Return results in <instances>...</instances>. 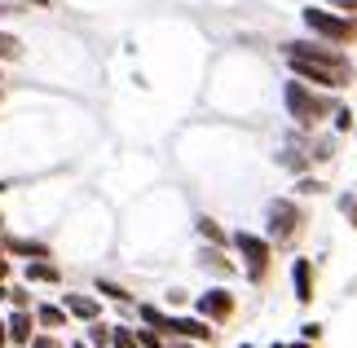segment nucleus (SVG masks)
Listing matches in <instances>:
<instances>
[{"mask_svg":"<svg viewBox=\"0 0 357 348\" xmlns=\"http://www.w3.org/2000/svg\"><path fill=\"white\" fill-rule=\"evenodd\" d=\"M282 102H287V115L296 119V128H318V123L331 115V97H326L322 89H313V84H305V80H287L282 84Z\"/></svg>","mask_w":357,"mask_h":348,"instance_id":"nucleus-1","label":"nucleus"},{"mask_svg":"<svg viewBox=\"0 0 357 348\" xmlns=\"http://www.w3.org/2000/svg\"><path fill=\"white\" fill-rule=\"evenodd\" d=\"M300 22H305V31H309V36L326 40V45H340V49L357 45V13H340V9L305 5V9H300Z\"/></svg>","mask_w":357,"mask_h":348,"instance_id":"nucleus-2","label":"nucleus"},{"mask_svg":"<svg viewBox=\"0 0 357 348\" xmlns=\"http://www.w3.org/2000/svg\"><path fill=\"white\" fill-rule=\"evenodd\" d=\"M265 229L273 247H296V239L305 234V207L296 199H273L265 207Z\"/></svg>","mask_w":357,"mask_h":348,"instance_id":"nucleus-3","label":"nucleus"},{"mask_svg":"<svg viewBox=\"0 0 357 348\" xmlns=\"http://www.w3.org/2000/svg\"><path fill=\"white\" fill-rule=\"evenodd\" d=\"M229 247L243 256V269H247V282H265L269 269H273V243L269 239H260V234L252 229H238V234H229Z\"/></svg>","mask_w":357,"mask_h":348,"instance_id":"nucleus-4","label":"nucleus"},{"mask_svg":"<svg viewBox=\"0 0 357 348\" xmlns=\"http://www.w3.org/2000/svg\"><path fill=\"white\" fill-rule=\"evenodd\" d=\"M282 62L291 66L296 80H305V84L322 89V93H344L353 84L349 71H340V66H326V62H313V58H300V53H282Z\"/></svg>","mask_w":357,"mask_h":348,"instance_id":"nucleus-5","label":"nucleus"},{"mask_svg":"<svg viewBox=\"0 0 357 348\" xmlns=\"http://www.w3.org/2000/svg\"><path fill=\"white\" fill-rule=\"evenodd\" d=\"M282 53H300V58H313V62H326V66H340V71L357 75L349 53L340 49V45H326V40H318V36H309V40H287Z\"/></svg>","mask_w":357,"mask_h":348,"instance_id":"nucleus-6","label":"nucleus"},{"mask_svg":"<svg viewBox=\"0 0 357 348\" xmlns=\"http://www.w3.org/2000/svg\"><path fill=\"white\" fill-rule=\"evenodd\" d=\"M195 313L203 322H212V326H225V322H234L238 300H234V291H225V287H208V291H199Z\"/></svg>","mask_w":357,"mask_h":348,"instance_id":"nucleus-7","label":"nucleus"},{"mask_svg":"<svg viewBox=\"0 0 357 348\" xmlns=\"http://www.w3.org/2000/svg\"><path fill=\"white\" fill-rule=\"evenodd\" d=\"M62 309L71 313V317H79V322H98V317H102V300L89 296V291H66Z\"/></svg>","mask_w":357,"mask_h":348,"instance_id":"nucleus-8","label":"nucleus"},{"mask_svg":"<svg viewBox=\"0 0 357 348\" xmlns=\"http://www.w3.org/2000/svg\"><path fill=\"white\" fill-rule=\"evenodd\" d=\"M291 291H296L300 304H313V260L309 256L291 260Z\"/></svg>","mask_w":357,"mask_h":348,"instance_id":"nucleus-9","label":"nucleus"},{"mask_svg":"<svg viewBox=\"0 0 357 348\" xmlns=\"http://www.w3.org/2000/svg\"><path fill=\"white\" fill-rule=\"evenodd\" d=\"M0 247H5V256H18V260H49V243H36V239H0Z\"/></svg>","mask_w":357,"mask_h":348,"instance_id":"nucleus-10","label":"nucleus"},{"mask_svg":"<svg viewBox=\"0 0 357 348\" xmlns=\"http://www.w3.org/2000/svg\"><path fill=\"white\" fill-rule=\"evenodd\" d=\"M5 331H9V340H13V344H31V335H36V313L13 309V313L5 317Z\"/></svg>","mask_w":357,"mask_h":348,"instance_id":"nucleus-11","label":"nucleus"},{"mask_svg":"<svg viewBox=\"0 0 357 348\" xmlns=\"http://www.w3.org/2000/svg\"><path fill=\"white\" fill-rule=\"evenodd\" d=\"M26 282L36 287H58L62 282V269L53 260H26Z\"/></svg>","mask_w":357,"mask_h":348,"instance_id":"nucleus-12","label":"nucleus"},{"mask_svg":"<svg viewBox=\"0 0 357 348\" xmlns=\"http://www.w3.org/2000/svg\"><path fill=\"white\" fill-rule=\"evenodd\" d=\"M66 322H71V313H66L62 304H49V300L36 304V326H40V331H62Z\"/></svg>","mask_w":357,"mask_h":348,"instance_id":"nucleus-13","label":"nucleus"},{"mask_svg":"<svg viewBox=\"0 0 357 348\" xmlns=\"http://www.w3.org/2000/svg\"><path fill=\"white\" fill-rule=\"evenodd\" d=\"M195 229H199V239L208 243V247H225V243H229V234H225V225H216L212 216H199V220H195Z\"/></svg>","mask_w":357,"mask_h":348,"instance_id":"nucleus-14","label":"nucleus"},{"mask_svg":"<svg viewBox=\"0 0 357 348\" xmlns=\"http://www.w3.org/2000/svg\"><path fill=\"white\" fill-rule=\"evenodd\" d=\"M221 252H225V247H203V252H199L203 260L199 264H203V269H212V273H234V264H229Z\"/></svg>","mask_w":357,"mask_h":348,"instance_id":"nucleus-15","label":"nucleus"},{"mask_svg":"<svg viewBox=\"0 0 357 348\" xmlns=\"http://www.w3.org/2000/svg\"><path fill=\"white\" fill-rule=\"evenodd\" d=\"M98 296H102V300H115V304H132V296H128L119 282H111V278H98Z\"/></svg>","mask_w":357,"mask_h":348,"instance_id":"nucleus-16","label":"nucleus"},{"mask_svg":"<svg viewBox=\"0 0 357 348\" xmlns=\"http://www.w3.org/2000/svg\"><path fill=\"white\" fill-rule=\"evenodd\" d=\"M22 58V40L13 31H0V62H18Z\"/></svg>","mask_w":357,"mask_h":348,"instance_id":"nucleus-17","label":"nucleus"},{"mask_svg":"<svg viewBox=\"0 0 357 348\" xmlns=\"http://www.w3.org/2000/svg\"><path fill=\"white\" fill-rule=\"evenodd\" d=\"M111 348H142V344H137V331H123V326H111Z\"/></svg>","mask_w":357,"mask_h":348,"instance_id":"nucleus-18","label":"nucleus"},{"mask_svg":"<svg viewBox=\"0 0 357 348\" xmlns=\"http://www.w3.org/2000/svg\"><path fill=\"white\" fill-rule=\"evenodd\" d=\"M89 344H93V348H106V344H111V326H106L102 317L89 326Z\"/></svg>","mask_w":357,"mask_h":348,"instance_id":"nucleus-19","label":"nucleus"},{"mask_svg":"<svg viewBox=\"0 0 357 348\" xmlns=\"http://www.w3.org/2000/svg\"><path fill=\"white\" fill-rule=\"evenodd\" d=\"M137 344H142V348H168V344L159 340V331H155V326H142V331H137Z\"/></svg>","mask_w":357,"mask_h":348,"instance_id":"nucleus-20","label":"nucleus"},{"mask_svg":"<svg viewBox=\"0 0 357 348\" xmlns=\"http://www.w3.org/2000/svg\"><path fill=\"white\" fill-rule=\"evenodd\" d=\"M340 212H344V220L357 229V194H344V199H340Z\"/></svg>","mask_w":357,"mask_h":348,"instance_id":"nucleus-21","label":"nucleus"},{"mask_svg":"<svg viewBox=\"0 0 357 348\" xmlns=\"http://www.w3.org/2000/svg\"><path fill=\"white\" fill-rule=\"evenodd\" d=\"M331 119H335V128H340V133H349V128H353V110H349V106H335V110H331Z\"/></svg>","mask_w":357,"mask_h":348,"instance_id":"nucleus-22","label":"nucleus"},{"mask_svg":"<svg viewBox=\"0 0 357 348\" xmlns=\"http://www.w3.org/2000/svg\"><path fill=\"white\" fill-rule=\"evenodd\" d=\"M31 348H62V344L53 340V331H36V335H31Z\"/></svg>","mask_w":357,"mask_h":348,"instance_id":"nucleus-23","label":"nucleus"},{"mask_svg":"<svg viewBox=\"0 0 357 348\" xmlns=\"http://www.w3.org/2000/svg\"><path fill=\"white\" fill-rule=\"evenodd\" d=\"M9 273H13V260L5 256V247H0V282H5V278H9Z\"/></svg>","mask_w":357,"mask_h":348,"instance_id":"nucleus-24","label":"nucleus"},{"mask_svg":"<svg viewBox=\"0 0 357 348\" xmlns=\"http://www.w3.org/2000/svg\"><path fill=\"white\" fill-rule=\"evenodd\" d=\"M300 190H305V194H318V190H322V181H313V176H305V181H300Z\"/></svg>","mask_w":357,"mask_h":348,"instance_id":"nucleus-25","label":"nucleus"},{"mask_svg":"<svg viewBox=\"0 0 357 348\" xmlns=\"http://www.w3.org/2000/svg\"><path fill=\"white\" fill-rule=\"evenodd\" d=\"M269 348H313V340H296V344H269Z\"/></svg>","mask_w":357,"mask_h":348,"instance_id":"nucleus-26","label":"nucleus"},{"mask_svg":"<svg viewBox=\"0 0 357 348\" xmlns=\"http://www.w3.org/2000/svg\"><path fill=\"white\" fill-rule=\"evenodd\" d=\"M9 344V331H5V317H0V348Z\"/></svg>","mask_w":357,"mask_h":348,"instance_id":"nucleus-27","label":"nucleus"},{"mask_svg":"<svg viewBox=\"0 0 357 348\" xmlns=\"http://www.w3.org/2000/svg\"><path fill=\"white\" fill-rule=\"evenodd\" d=\"M26 5H36V9H45V5H49V0H26Z\"/></svg>","mask_w":357,"mask_h":348,"instance_id":"nucleus-28","label":"nucleus"},{"mask_svg":"<svg viewBox=\"0 0 357 348\" xmlns=\"http://www.w3.org/2000/svg\"><path fill=\"white\" fill-rule=\"evenodd\" d=\"M0 300H9V287L5 282H0Z\"/></svg>","mask_w":357,"mask_h":348,"instance_id":"nucleus-29","label":"nucleus"},{"mask_svg":"<svg viewBox=\"0 0 357 348\" xmlns=\"http://www.w3.org/2000/svg\"><path fill=\"white\" fill-rule=\"evenodd\" d=\"M5 190H9V181H0V194H5Z\"/></svg>","mask_w":357,"mask_h":348,"instance_id":"nucleus-30","label":"nucleus"},{"mask_svg":"<svg viewBox=\"0 0 357 348\" xmlns=\"http://www.w3.org/2000/svg\"><path fill=\"white\" fill-rule=\"evenodd\" d=\"M71 348H89V344H71Z\"/></svg>","mask_w":357,"mask_h":348,"instance_id":"nucleus-31","label":"nucleus"},{"mask_svg":"<svg viewBox=\"0 0 357 348\" xmlns=\"http://www.w3.org/2000/svg\"><path fill=\"white\" fill-rule=\"evenodd\" d=\"M0 229H5V216H0Z\"/></svg>","mask_w":357,"mask_h":348,"instance_id":"nucleus-32","label":"nucleus"},{"mask_svg":"<svg viewBox=\"0 0 357 348\" xmlns=\"http://www.w3.org/2000/svg\"><path fill=\"white\" fill-rule=\"evenodd\" d=\"M238 348H252V344H238Z\"/></svg>","mask_w":357,"mask_h":348,"instance_id":"nucleus-33","label":"nucleus"},{"mask_svg":"<svg viewBox=\"0 0 357 348\" xmlns=\"http://www.w3.org/2000/svg\"><path fill=\"white\" fill-rule=\"evenodd\" d=\"M353 137H357V123H353Z\"/></svg>","mask_w":357,"mask_h":348,"instance_id":"nucleus-34","label":"nucleus"},{"mask_svg":"<svg viewBox=\"0 0 357 348\" xmlns=\"http://www.w3.org/2000/svg\"><path fill=\"white\" fill-rule=\"evenodd\" d=\"M0 80H5V71H0Z\"/></svg>","mask_w":357,"mask_h":348,"instance_id":"nucleus-35","label":"nucleus"}]
</instances>
